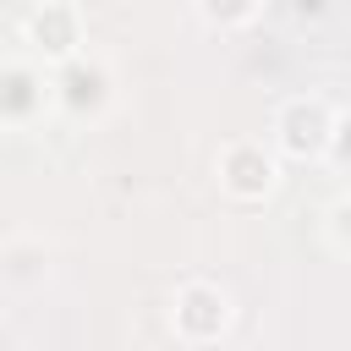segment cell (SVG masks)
<instances>
[{
	"label": "cell",
	"mask_w": 351,
	"mask_h": 351,
	"mask_svg": "<svg viewBox=\"0 0 351 351\" xmlns=\"http://www.w3.org/2000/svg\"><path fill=\"white\" fill-rule=\"evenodd\" d=\"M49 93H55V115L71 126H99L115 110V66L99 49H82L60 66H49Z\"/></svg>",
	"instance_id": "obj_1"
},
{
	"label": "cell",
	"mask_w": 351,
	"mask_h": 351,
	"mask_svg": "<svg viewBox=\"0 0 351 351\" xmlns=\"http://www.w3.org/2000/svg\"><path fill=\"white\" fill-rule=\"evenodd\" d=\"M324 236H329V247H335L340 258H351V186H340V192L329 197V208H324Z\"/></svg>",
	"instance_id": "obj_8"
},
{
	"label": "cell",
	"mask_w": 351,
	"mask_h": 351,
	"mask_svg": "<svg viewBox=\"0 0 351 351\" xmlns=\"http://www.w3.org/2000/svg\"><path fill=\"white\" fill-rule=\"evenodd\" d=\"M55 115L49 66H38L27 49L0 55V132H38Z\"/></svg>",
	"instance_id": "obj_5"
},
{
	"label": "cell",
	"mask_w": 351,
	"mask_h": 351,
	"mask_svg": "<svg viewBox=\"0 0 351 351\" xmlns=\"http://www.w3.org/2000/svg\"><path fill=\"white\" fill-rule=\"evenodd\" d=\"M214 181L230 203H269L280 192V154L263 137H230L214 154Z\"/></svg>",
	"instance_id": "obj_4"
},
{
	"label": "cell",
	"mask_w": 351,
	"mask_h": 351,
	"mask_svg": "<svg viewBox=\"0 0 351 351\" xmlns=\"http://www.w3.org/2000/svg\"><path fill=\"white\" fill-rule=\"evenodd\" d=\"M22 44L38 66H60L88 49V16L71 0H38L22 11Z\"/></svg>",
	"instance_id": "obj_6"
},
{
	"label": "cell",
	"mask_w": 351,
	"mask_h": 351,
	"mask_svg": "<svg viewBox=\"0 0 351 351\" xmlns=\"http://www.w3.org/2000/svg\"><path fill=\"white\" fill-rule=\"evenodd\" d=\"M329 132H335V104L324 93H291L274 110L269 126V148L291 165H324L329 154Z\"/></svg>",
	"instance_id": "obj_3"
},
{
	"label": "cell",
	"mask_w": 351,
	"mask_h": 351,
	"mask_svg": "<svg viewBox=\"0 0 351 351\" xmlns=\"http://www.w3.org/2000/svg\"><path fill=\"white\" fill-rule=\"evenodd\" d=\"M329 170H340L351 181V104H335V132H329V154H324Z\"/></svg>",
	"instance_id": "obj_9"
},
{
	"label": "cell",
	"mask_w": 351,
	"mask_h": 351,
	"mask_svg": "<svg viewBox=\"0 0 351 351\" xmlns=\"http://www.w3.org/2000/svg\"><path fill=\"white\" fill-rule=\"evenodd\" d=\"M236 324V296L225 280L208 274H186L170 291V335L181 346H219Z\"/></svg>",
	"instance_id": "obj_2"
},
{
	"label": "cell",
	"mask_w": 351,
	"mask_h": 351,
	"mask_svg": "<svg viewBox=\"0 0 351 351\" xmlns=\"http://www.w3.org/2000/svg\"><path fill=\"white\" fill-rule=\"evenodd\" d=\"M192 16H197L203 27L236 33V27H252V22L263 16V5H258V0H236V5H219V0H197V5H192Z\"/></svg>",
	"instance_id": "obj_7"
}]
</instances>
